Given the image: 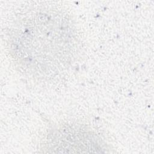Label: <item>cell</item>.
<instances>
[{
	"label": "cell",
	"instance_id": "obj_1",
	"mask_svg": "<svg viewBox=\"0 0 154 154\" xmlns=\"http://www.w3.org/2000/svg\"><path fill=\"white\" fill-rule=\"evenodd\" d=\"M69 20L51 11H36L18 19L10 36L11 52L19 66L38 76L53 75L67 67L75 49Z\"/></svg>",
	"mask_w": 154,
	"mask_h": 154
},
{
	"label": "cell",
	"instance_id": "obj_2",
	"mask_svg": "<svg viewBox=\"0 0 154 154\" xmlns=\"http://www.w3.org/2000/svg\"><path fill=\"white\" fill-rule=\"evenodd\" d=\"M47 149L87 150L103 149L97 136L81 126L67 125L53 129L47 137ZM96 152V151L95 150Z\"/></svg>",
	"mask_w": 154,
	"mask_h": 154
}]
</instances>
